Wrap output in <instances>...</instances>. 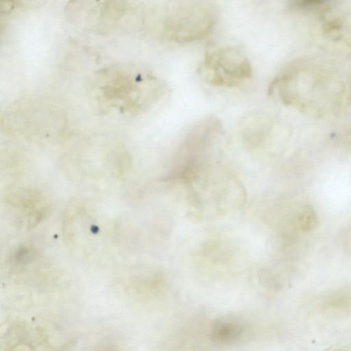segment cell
Wrapping results in <instances>:
<instances>
[{
    "instance_id": "1",
    "label": "cell",
    "mask_w": 351,
    "mask_h": 351,
    "mask_svg": "<svg viewBox=\"0 0 351 351\" xmlns=\"http://www.w3.org/2000/svg\"><path fill=\"white\" fill-rule=\"evenodd\" d=\"M143 21L158 36L176 43L206 37L215 27V8L204 1H171L145 10Z\"/></svg>"
},
{
    "instance_id": "2",
    "label": "cell",
    "mask_w": 351,
    "mask_h": 351,
    "mask_svg": "<svg viewBox=\"0 0 351 351\" xmlns=\"http://www.w3.org/2000/svg\"><path fill=\"white\" fill-rule=\"evenodd\" d=\"M199 73L206 82L213 86L234 87L250 80L252 68L243 50L226 47L208 53L201 63Z\"/></svg>"
},
{
    "instance_id": "3",
    "label": "cell",
    "mask_w": 351,
    "mask_h": 351,
    "mask_svg": "<svg viewBox=\"0 0 351 351\" xmlns=\"http://www.w3.org/2000/svg\"><path fill=\"white\" fill-rule=\"evenodd\" d=\"M319 307L326 314L351 315V293H339L328 295L321 301Z\"/></svg>"
},
{
    "instance_id": "4",
    "label": "cell",
    "mask_w": 351,
    "mask_h": 351,
    "mask_svg": "<svg viewBox=\"0 0 351 351\" xmlns=\"http://www.w3.org/2000/svg\"><path fill=\"white\" fill-rule=\"evenodd\" d=\"M243 332L241 325L231 319L217 320L212 327V339L220 343H230L237 340Z\"/></svg>"
},
{
    "instance_id": "5",
    "label": "cell",
    "mask_w": 351,
    "mask_h": 351,
    "mask_svg": "<svg viewBox=\"0 0 351 351\" xmlns=\"http://www.w3.org/2000/svg\"><path fill=\"white\" fill-rule=\"evenodd\" d=\"M329 351H351V349L346 348H337L331 349Z\"/></svg>"
}]
</instances>
